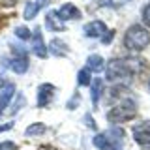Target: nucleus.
Returning a JSON list of instances; mask_svg holds the SVG:
<instances>
[{
	"instance_id": "nucleus-6",
	"label": "nucleus",
	"mask_w": 150,
	"mask_h": 150,
	"mask_svg": "<svg viewBox=\"0 0 150 150\" xmlns=\"http://www.w3.org/2000/svg\"><path fill=\"white\" fill-rule=\"evenodd\" d=\"M54 94H56L54 84H51V83L40 84V86H38V96H36L38 107H47V105H51V101L54 100Z\"/></svg>"
},
{
	"instance_id": "nucleus-22",
	"label": "nucleus",
	"mask_w": 150,
	"mask_h": 150,
	"mask_svg": "<svg viewBox=\"0 0 150 150\" xmlns=\"http://www.w3.org/2000/svg\"><path fill=\"white\" fill-rule=\"evenodd\" d=\"M112 38H115V30H109V32H107V34H105V36H103V38H101V40H100V41H101V43H103V45H109V43H111V41H112Z\"/></svg>"
},
{
	"instance_id": "nucleus-15",
	"label": "nucleus",
	"mask_w": 150,
	"mask_h": 150,
	"mask_svg": "<svg viewBox=\"0 0 150 150\" xmlns=\"http://www.w3.org/2000/svg\"><path fill=\"white\" fill-rule=\"evenodd\" d=\"M92 90H90V98H92V105L96 107L100 103V98L103 94V81L101 79H94V83H90Z\"/></svg>"
},
{
	"instance_id": "nucleus-14",
	"label": "nucleus",
	"mask_w": 150,
	"mask_h": 150,
	"mask_svg": "<svg viewBox=\"0 0 150 150\" xmlns=\"http://www.w3.org/2000/svg\"><path fill=\"white\" fill-rule=\"evenodd\" d=\"M103 66H105V62H103V58L100 54H90L86 58V66H84V68H88L92 73H100L103 69Z\"/></svg>"
},
{
	"instance_id": "nucleus-13",
	"label": "nucleus",
	"mask_w": 150,
	"mask_h": 150,
	"mask_svg": "<svg viewBox=\"0 0 150 150\" xmlns=\"http://www.w3.org/2000/svg\"><path fill=\"white\" fill-rule=\"evenodd\" d=\"M45 26L49 28V30H53V32H62V30H66L64 23L60 21L58 17H56L54 11H49V13L45 15Z\"/></svg>"
},
{
	"instance_id": "nucleus-7",
	"label": "nucleus",
	"mask_w": 150,
	"mask_h": 150,
	"mask_svg": "<svg viewBox=\"0 0 150 150\" xmlns=\"http://www.w3.org/2000/svg\"><path fill=\"white\" fill-rule=\"evenodd\" d=\"M133 139L141 146H150V120H143L133 126Z\"/></svg>"
},
{
	"instance_id": "nucleus-18",
	"label": "nucleus",
	"mask_w": 150,
	"mask_h": 150,
	"mask_svg": "<svg viewBox=\"0 0 150 150\" xmlns=\"http://www.w3.org/2000/svg\"><path fill=\"white\" fill-rule=\"evenodd\" d=\"M90 83H92V71L88 68H83V69H79V73H77V84L79 86H90Z\"/></svg>"
},
{
	"instance_id": "nucleus-16",
	"label": "nucleus",
	"mask_w": 150,
	"mask_h": 150,
	"mask_svg": "<svg viewBox=\"0 0 150 150\" xmlns=\"http://www.w3.org/2000/svg\"><path fill=\"white\" fill-rule=\"evenodd\" d=\"M45 131H47V126L43 122H34V124H30L25 129V135L26 137H40V135H43Z\"/></svg>"
},
{
	"instance_id": "nucleus-4",
	"label": "nucleus",
	"mask_w": 150,
	"mask_h": 150,
	"mask_svg": "<svg viewBox=\"0 0 150 150\" xmlns=\"http://www.w3.org/2000/svg\"><path fill=\"white\" fill-rule=\"evenodd\" d=\"M135 116H137V101L133 98H124L111 111H107V122L112 126H118V124H124L128 120H133Z\"/></svg>"
},
{
	"instance_id": "nucleus-26",
	"label": "nucleus",
	"mask_w": 150,
	"mask_h": 150,
	"mask_svg": "<svg viewBox=\"0 0 150 150\" xmlns=\"http://www.w3.org/2000/svg\"><path fill=\"white\" fill-rule=\"evenodd\" d=\"M0 2H2L4 6H13V4H17L19 0H0Z\"/></svg>"
},
{
	"instance_id": "nucleus-17",
	"label": "nucleus",
	"mask_w": 150,
	"mask_h": 150,
	"mask_svg": "<svg viewBox=\"0 0 150 150\" xmlns=\"http://www.w3.org/2000/svg\"><path fill=\"white\" fill-rule=\"evenodd\" d=\"M40 9H41V6L36 2H26V6H25V11H23V17L26 19V21H30V19H34L38 13H40Z\"/></svg>"
},
{
	"instance_id": "nucleus-5",
	"label": "nucleus",
	"mask_w": 150,
	"mask_h": 150,
	"mask_svg": "<svg viewBox=\"0 0 150 150\" xmlns=\"http://www.w3.org/2000/svg\"><path fill=\"white\" fill-rule=\"evenodd\" d=\"M13 49V53H15V56H13L11 60H9V69H11L13 73H17V75H23V73H26V69H28V66H30V60H28V54H26V51L23 49V47H11Z\"/></svg>"
},
{
	"instance_id": "nucleus-20",
	"label": "nucleus",
	"mask_w": 150,
	"mask_h": 150,
	"mask_svg": "<svg viewBox=\"0 0 150 150\" xmlns=\"http://www.w3.org/2000/svg\"><path fill=\"white\" fill-rule=\"evenodd\" d=\"M141 19H143L144 26H150V2L144 4V8L141 9Z\"/></svg>"
},
{
	"instance_id": "nucleus-21",
	"label": "nucleus",
	"mask_w": 150,
	"mask_h": 150,
	"mask_svg": "<svg viewBox=\"0 0 150 150\" xmlns=\"http://www.w3.org/2000/svg\"><path fill=\"white\" fill-rule=\"evenodd\" d=\"M79 101H81V96H79V94L75 92V94H73V98H71V100L68 101V109H75V107H77V103H79Z\"/></svg>"
},
{
	"instance_id": "nucleus-12",
	"label": "nucleus",
	"mask_w": 150,
	"mask_h": 150,
	"mask_svg": "<svg viewBox=\"0 0 150 150\" xmlns=\"http://www.w3.org/2000/svg\"><path fill=\"white\" fill-rule=\"evenodd\" d=\"M47 51H49L53 56H66V54L69 53L68 45H66L62 40H56V38L49 41V45H47Z\"/></svg>"
},
{
	"instance_id": "nucleus-24",
	"label": "nucleus",
	"mask_w": 150,
	"mask_h": 150,
	"mask_svg": "<svg viewBox=\"0 0 150 150\" xmlns=\"http://www.w3.org/2000/svg\"><path fill=\"white\" fill-rule=\"evenodd\" d=\"M13 128V122H8V124H0V133H4V131L11 129Z\"/></svg>"
},
{
	"instance_id": "nucleus-25",
	"label": "nucleus",
	"mask_w": 150,
	"mask_h": 150,
	"mask_svg": "<svg viewBox=\"0 0 150 150\" xmlns=\"http://www.w3.org/2000/svg\"><path fill=\"white\" fill-rule=\"evenodd\" d=\"M84 120H86L88 128H96V122H92V116H90V115H86V116H84Z\"/></svg>"
},
{
	"instance_id": "nucleus-27",
	"label": "nucleus",
	"mask_w": 150,
	"mask_h": 150,
	"mask_svg": "<svg viewBox=\"0 0 150 150\" xmlns=\"http://www.w3.org/2000/svg\"><path fill=\"white\" fill-rule=\"evenodd\" d=\"M36 2H38V4H40V6H41V8H43V4L47 2V0H36Z\"/></svg>"
},
{
	"instance_id": "nucleus-2",
	"label": "nucleus",
	"mask_w": 150,
	"mask_h": 150,
	"mask_svg": "<svg viewBox=\"0 0 150 150\" xmlns=\"http://www.w3.org/2000/svg\"><path fill=\"white\" fill-rule=\"evenodd\" d=\"M150 45V32L144 25H131L124 34V47L129 53H141Z\"/></svg>"
},
{
	"instance_id": "nucleus-1",
	"label": "nucleus",
	"mask_w": 150,
	"mask_h": 150,
	"mask_svg": "<svg viewBox=\"0 0 150 150\" xmlns=\"http://www.w3.org/2000/svg\"><path fill=\"white\" fill-rule=\"evenodd\" d=\"M146 68L143 58H112L105 66V79L112 84H129L139 71Z\"/></svg>"
},
{
	"instance_id": "nucleus-10",
	"label": "nucleus",
	"mask_w": 150,
	"mask_h": 150,
	"mask_svg": "<svg viewBox=\"0 0 150 150\" xmlns=\"http://www.w3.org/2000/svg\"><path fill=\"white\" fill-rule=\"evenodd\" d=\"M13 96H15V84L11 81H0V115L8 109Z\"/></svg>"
},
{
	"instance_id": "nucleus-19",
	"label": "nucleus",
	"mask_w": 150,
	"mask_h": 150,
	"mask_svg": "<svg viewBox=\"0 0 150 150\" xmlns=\"http://www.w3.org/2000/svg\"><path fill=\"white\" fill-rule=\"evenodd\" d=\"M15 36L19 38V40L26 41V40H30V38H32V32L28 30L26 26H17V28H15Z\"/></svg>"
},
{
	"instance_id": "nucleus-23",
	"label": "nucleus",
	"mask_w": 150,
	"mask_h": 150,
	"mask_svg": "<svg viewBox=\"0 0 150 150\" xmlns=\"http://www.w3.org/2000/svg\"><path fill=\"white\" fill-rule=\"evenodd\" d=\"M0 150H17V146L11 141H4V143H0Z\"/></svg>"
},
{
	"instance_id": "nucleus-8",
	"label": "nucleus",
	"mask_w": 150,
	"mask_h": 150,
	"mask_svg": "<svg viewBox=\"0 0 150 150\" xmlns=\"http://www.w3.org/2000/svg\"><path fill=\"white\" fill-rule=\"evenodd\" d=\"M83 32H84V36L86 38H92V40H101L103 36L109 32V28H107V25L103 21H90V23H86V25L83 26Z\"/></svg>"
},
{
	"instance_id": "nucleus-3",
	"label": "nucleus",
	"mask_w": 150,
	"mask_h": 150,
	"mask_svg": "<svg viewBox=\"0 0 150 150\" xmlns=\"http://www.w3.org/2000/svg\"><path fill=\"white\" fill-rule=\"evenodd\" d=\"M124 129L118 126H112V128L100 131L92 137V144L98 150H122L124 144Z\"/></svg>"
},
{
	"instance_id": "nucleus-28",
	"label": "nucleus",
	"mask_w": 150,
	"mask_h": 150,
	"mask_svg": "<svg viewBox=\"0 0 150 150\" xmlns=\"http://www.w3.org/2000/svg\"><path fill=\"white\" fill-rule=\"evenodd\" d=\"M118 2H129V0H118Z\"/></svg>"
},
{
	"instance_id": "nucleus-29",
	"label": "nucleus",
	"mask_w": 150,
	"mask_h": 150,
	"mask_svg": "<svg viewBox=\"0 0 150 150\" xmlns=\"http://www.w3.org/2000/svg\"><path fill=\"white\" fill-rule=\"evenodd\" d=\"M148 90H150V81H148Z\"/></svg>"
},
{
	"instance_id": "nucleus-9",
	"label": "nucleus",
	"mask_w": 150,
	"mask_h": 150,
	"mask_svg": "<svg viewBox=\"0 0 150 150\" xmlns=\"http://www.w3.org/2000/svg\"><path fill=\"white\" fill-rule=\"evenodd\" d=\"M54 13H56V17H58L62 23H66V21H77V19H81V9L75 6V4H71V2L62 4V6L56 9Z\"/></svg>"
},
{
	"instance_id": "nucleus-11",
	"label": "nucleus",
	"mask_w": 150,
	"mask_h": 150,
	"mask_svg": "<svg viewBox=\"0 0 150 150\" xmlns=\"http://www.w3.org/2000/svg\"><path fill=\"white\" fill-rule=\"evenodd\" d=\"M32 53L36 56H40V58H45L47 54H49V51H47V45L43 41V34H41V28H34V32H32Z\"/></svg>"
}]
</instances>
